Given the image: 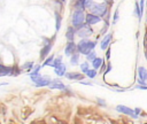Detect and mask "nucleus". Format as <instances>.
I'll return each instance as SVG.
<instances>
[{
    "label": "nucleus",
    "instance_id": "4",
    "mask_svg": "<svg viewBox=\"0 0 147 124\" xmlns=\"http://www.w3.org/2000/svg\"><path fill=\"white\" fill-rule=\"evenodd\" d=\"M31 80L36 84L37 87H44V86H48L52 82V78L49 76H41V75H31Z\"/></svg>",
    "mask_w": 147,
    "mask_h": 124
},
{
    "label": "nucleus",
    "instance_id": "12",
    "mask_svg": "<svg viewBox=\"0 0 147 124\" xmlns=\"http://www.w3.org/2000/svg\"><path fill=\"white\" fill-rule=\"evenodd\" d=\"M75 36H76V29H75V26H69L67 29V32H65V38L68 39V41H74Z\"/></svg>",
    "mask_w": 147,
    "mask_h": 124
},
{
    "label": "nucleus",
    "instance_id": "23",
    "mask_svg": "<svg viewBox=\"0 0 147 124\" xmlns=\"http://www.w3.org/2000/svg\"><path fill=\"white\" fill-rule=\"evenodd\" d=\"M54 55H51L49 57H47V59H45V61H44V63L41 64V67H45V65H52V63H53V60H54Z\"/></svg>",
    "mask_w": 147,
    "mask_h": 124
},
{
    "label": "nucleus",
    "instance_id": "19",
    "mask_svg": "<svg viewBox=\"0 0 147 124\" xmlns=\"http://www.w3.org/2000/svg\"><path fill=\"white\" fill-rule=\"evenodd\" d=\"M55 28H56V31H59L60 29H61V15L57 13V11H55Z\"/></svg>",
    "mask_w": 147,
    "mask_h": 124
},
{
    "label": "nucleus",
    "instance_id": "27",
    "mask_svg": "<svg viewBox=\"0 0 147 124\" xmlns=\"http://www.w3.org/2000/svg\"><path fill=\"white\" fill-rule=\"evenodd\" d=\"M118 18H119V11H118V9H116L115 13H114V15H113V24H116L117 21H118Z\"/></svg>",
    "mask_w": 147,
    "mask_h": 124
},
{
    "label": "nucleus",
    "instance_id": "33",
    "mask_svg": "<svg viewBox=\"0 0 147 124\" xmlns=\"http://www.w3.org/2000/svg\"><path fill=\"white\" fill-rule=\"evenodd\" d=\"M139 6H140V10H141V13H142V11H144V6H145V0H140Z\"/></svg>",
    "mask_w": 147,
    "mask_h": 124
},
{
    "label": "nucleus",
    "instance_id": "3",
    "mask_svg": "<svg viewBox=\"0 0 147 124\" xmlns=\"http://www.w3.org/2000/svg\"><path fill=\"white\" fill-rule=\"evenodd\" d=\"M90 9V13L92 14H95L98 16H101V17H106V15L108 14V6L106 3H95L93 2L92 6L88 8Z\"/></svg>",
    "mask_w": 147,
    "mask_h": 124
},
{
    "label": "nucleus",
    "instance_id": "2",
    "mask_svg": "<svg viewBox=\"0 0 147 124\" xmlns=\"http://www.w3.org/2000/svg\"><path fill=\"white\" fill-rule=\"evenodd\" d=\"M75 29H76V34L78 37H80V38H88L90 36L93 34V29L86 22H84L83 24H79V25L75 26Z\"/></svg>",
    "mask_w": 147,
    "mask_h": 124
},
{
    "label": "nucleus",
    "instance_id": "9",
    "mask_svg": "<svg viewBox=\"0 0 147 124\" xmlns=\"http://www.w3.org/2000/svg\"><path fill=\"white\" fill-rule=\"evenodd\" d=\"M51 49H52V42L45 44L44 47L40 51V60H45L48 56V54L51 53Z\"/></svg>",
    "mask_w": 147,
    "mask_h": 124
},
{
    "label": "nucleus",
    "instance_id": "35",
    "mask_svg": "<svg viewBox=\"0 0 147 124\" xmlns=\"http://www.w3.org/2000/svg\"><path fill=\"white\" fill-rule=\"evenodd\" d=\"M137 88H140V90H147V85H138L137 86Z\"/></svg>",
    "mask_w": 147,
    "mask_h": 124
},
{
    "label": "nucleus",
    "instance_id": "39",
    "mask_svg": "<svg viewBox=\"0 0 147 124\" xmlns=\"http://www.w3.org/2000/svg\"><path fill=\"white\" fill-rule=\"evenodd\" d=\"M145 57H146V60H147V48H146V51H145Z\"/></svg>",
    "mask_w": 147,
    "mask_h": 124
},
{
    "label": "nucleus",
    "instance_id": "15",
    "mask_svg": "<svg viewBox=\"0 0 147 124\" xmlns=\"http://www.w3.org/2000/svg\"><path fill=\"white\" fill-rule=\"evenodd\" d=\"M79 59H80V53L77 51L76 53H74L71 56H70V63L72 65H77L79 63Z\"/></svg>",
    "mask_w": 147,
    "mask_h": 124
},
{
    "label": "nucleus",
    "instance_id": "5",
    "mask_svg": "<svg viewBox=\"0 0 147 124\" xmlns=\"http://www.w3.org/2000/svg\"><path fill=\"white\" fill-rule=\"evenodd\" d=\"M85 17L86 15L84 14V10H78V9H75L74 13H72V16H71V23L74 26H77L79 24H83L85 22Z\"/></svg>",
    "mask_w": 147,
    "mask_h": 124
},
{
    "label": "nucleus",
    "instance_id": "24",
    "mask_svg": "<svg viewBox=\"0 0 147 124\" xmlns=\"http://www.w3.org/2000/svg\"><path fill=\"white\" fill-rule=\"evenodd\" d=\"M95 57H96V53L94 52V49H93V51H91V52H90V53L86 55V59H87V61H91V62H92V61H93Z\"/></svg>",
    "mask_w": 147,
    "mask_h": 124
},
{
    "label": "nucleus",
    "instance_id": "21",
    "mask_svg": "<svg viewBox=\"0 0 147 124\" xmlns=\"http://www.w3.org/2000/svg\"><path fill=\"white\" fill-rule=\"evenodd\" d=\"M62 63V56L60 55V56H56V57H54V60H53V63H52V65L54 67V68H56V67H59L60 64Z\"/></svg>",
    "mask_w": 147,
    "mask_h": 124
},
{
    "label": "nucleus",
    "instance_id": "36",
    "mask_svg": "<svg viewBox=\"0 0 147 124\" xmlns=\"http://www.w3.org/2000/svg\"><path fill=\"white\" fill-rule=\"evenodd\" d=\"M106 56H107V60L110 59V48H109V47L107 48V54H106Z\"/></svg>",
    "mask_w": 147,
    "mask_h": 124
},
{
    "label": "nucleus",
    "instance_id": "1",
    "mask_svg": "<svg viewBox=\"0 0 147 124\" xmlns=\"http://www.w3.org/2000/svg\"><path fill=\"white\" fill-rule=\"evenodd\" d=\"M95 46H96L95 41L90 40L88 38H82V40L77 44V51L83 55H87L91 51L94 49Z\"/></svg>",
    "mask_w": 147,
    "mask_h": 124
},
{
    "label": "nucleus",
    "instance_id": "17",
    "mask_svg": "<svg viewBox=\"0 0 147 124\" xmlns=\"http://www.w3.org/2000/svg\"><path fill=\"white\" fill-rule=\"evenodd\" d=\"M138 76L142 80H147V69L145 67H139L138 68Z\"/></svg>",
    "mask_w": 147,
    "mask_h": 124
},
{
    "label": "nucleus",
    "instance_id": "34",
    "mask_svg": "<svg viewBox=\"0 0 147 124\" xmlns=\"http://www.w3.org/2000/svg\"><path fill=\"white\" fill-rule=\"evenodd\" d=\"M96 102H98L100 106H106V102H105L102 99H98V100H96Z\"/></svg>",
    "mask_w": 147,
    "mask_h": 124
},
{
    "label": "nucleus",
    "instance_id": "6",
    "mask_svg": "<svg viewBox=\"0 0 147 124\" xmlns=\"http://www.w3.org/2000/svg\"><path fill=\"white\" fill-rule=\"evenodd\" d=\"M116 110L119 111V113H122V114H124V115H129V116H131L132 118H138V115L134 113V109H131V108H129V107H126V106L118 104V106L116 107Z\"/></svg>",
    "mask_w": 147,
    "mask_h": 124
},
{
    "label": "nucleus",
    "instance_id": "25",
    "mask_svg": "<svg viewBox=\"0 0 147 124\" xmlns=\"http://www.w3.org/2000/svg\"><path fill=\"white\" fill-rule=\"evenodd\" d=\"M134 10H136V14H137L138 18H139V20H141L142 13H141V10H140V6H139V3H138V2H136V8H134Z\"/></svg>",
    "mask_w": 147,
    "mask_h": 124
},
{
    "label": "nucleus",
    "instance_id": "22",
    "mask_svg": "<svg viewBox=\"0 0 147 124\" xmlns=\"http://www.w3.org/2000/svg\"><path fill=\"white\" fill-rule=\"evenodd\" d=\"M74 8H75V9H78V10H85V8H84V5H83V1H82V0H76Z\"/></svg>",
    "mask_w": 147,
    "mask_h": 124
},
{
    "label": "nucleus",
    "instance_id": "38",
    "mask_svg": "<svg viewBox=\"0 0 147 124\" xmlns=\"http://www.w3.org/2000/svg\"><path fill=\"white\" fill-rule=\"evenodd\" d=\"M140 111H141V109H140V108H136V109H134V113H136L137 115H138V114H140Z\"/></svg>",
    "mask_w": 147,
    "mask_h": 124
},
{
    "label": "nucleus",
    "instance_id": "41",
    "mask_svg": "<svg viewBox=\"0 0 147 124\" xmlns=\"http://www.w3.org/2000/svg\"><path fill=\"white\" fill-rule=\"evenodd\" d=\"M146 21H147V17H146Z\"/></svg>",
    "mask_w": 147,
    "mask_h": 124
},
{
    "label": "nucleus",
    "instance_id": "31",
    "mask_svg": "<svg viewBox=\"0 0 147 124\" xmlns=\"http://www.w3.org/2000/svg\"><path fill=\"white\" fill-rule=\"evenodd\" d=\"M80 69H82V71L85 73V72L90 69V64H88L87 62H84V63H82V64H80Z\"/></svg>",
    "mask_w": 147,
    "mask_h": 124
},
{
    "label": "nucleus",
    "instance_id": "18",
    "mask_svg": "<svg viewBox=\"0 0 147 124\" xmlns=\"http://www.w3.org/2000/svg\"><path fill=\"white\" fill-rule=\"evenodd\" d=\"M102 63H103V59H101V57H95L93 61H92V67L94 68V69H100V67L102 65Z\"/></svg>",
    "mask_w": 147,
    "mask_h": 124
},
{
    "label": "nucleus",
    "instance_id": "40",
    "mask_svg": "<svg viewBox=\"0 0 147 124\" xmlns=\"http://www.w3.org/2000/svg\"><path fill=\"white\" fill-rule=\"evenodd\" d=\"M61 1H65V0H61Z\"/></svg>",
    "mask_w": 147,
    "mask_h": 124
},
{
    "label": "nucleus",
    "instance_id": "11",
    "mask_svg": "<svg viewBox=\"0 0 147 124\" xmlns=\"http://www.w3.org/2000/svg\"><path fill=\"white\" fill-rule=\"evenodd\" d=\"M64 76L70 80H82L84 78V75H82L79 72H65Z\"/></svg>",
    "mask_w": 147,
    "mask_h": 124
},
{
    "label": "nucleus",
    "instance_id": "8",
    "mask_svg": "<svg viewBox=\"0 0 147 124\" xmlns=\"http://www.w3.org/2000/svg\"><path fill=\"white\" fill-rule=\"evenodd\" d=\"M76 52H77V44H75L74 41H68V44L64 48V54L67 56H71Z\"/></svg>",
    "mask_w": 147,
    "mask_h": 124
},
{
    "label": "nucleus",
    "instance_id": "37",
    "mask_svg": "<svg viewBox=\"0 0 147 124\" xmlns=\"http://www.w3.org/2000/svg\"><path fill=\"white\" fill-rule=\"evenodd\" d=\"M80 84H83V85H92L91 82H80Z\"/></svg>",
    "mask_w": 147,
    "mask_h": 124
},
{
    "label": "nucleus",
    "instance_id": "13",
    "mask_svg": "<svg viewBox=\"0 0 147 124\" xmlns=\"http://www.w3.org/2000/svg\"><path fill=\"white\" fill-rule=\"evenodd\" d=\"M55 73H56V76L57 77H62V76H64L65 75V72H67V67H65V64H63V63H61L59 67H56L55 68Z\"/></svg>",
    "mask_w": 147,
    "mask_h": 124
},
{
    "label": "nucleus",
    "instance_id": "16",
    "mask_svg": "<svg viewBox=\"0 0 147 124\" xmlns=\"http://www.w3.org/2000/svg\"><path fill=\"white\" fill-rule=\"evenodd\" d=\"M10 71H11V67H7V65L0 63V77L10 75Z\"/></svg>",
    "mask_w": 147,
    "mask_h": 124
},
{
    "label": "nucleus",
    "instance_id": "32",
    "mask_svg": "<svg viewBox=\"0 0 147 124\" xmlns=\"http://www.w3.org/2000/svg\"><path fill=\"white\" fill-rule=\"evenodd\" d=\"M107 64H108V67H107V69L105 70V72H103V76H106L108 72H110V70H111V68H113V67H111V64H110V62H108Z\"/></svg>",
    "mask_w": 147,
    "mask_h": 124
},
{
    "label": "nucleus",
    "instance_id": "7",
    "mask_svg": "<svg viewBox=\"0 0 147 124\" xmlns=\"http://www.w3.org/2000/svg\"><path fill=\"white\" fill-rule=\"evenodd\" d=\"M102 21V17L101 16H98L95 14H92V13H87L86 14V17H85V22L90 25H93V24H96L99 22Z\"/></svg>",
    "mask_w": 147,
    "mask_h": 124
},
{
    "label": "nucleus",
    "instance_id": "20",
    "mask_svg": "<svg viewBox=\"0 0 147 124\" xmlns=\"http://www.w3.org/2000/svg\"><path fill=\"white\" fill-rule=\"evenodd\" d=\"M85 75L88 77V78H94V77H96V75H98V72H96V69H88L86 72H85Z\"/></svg>",
    "mask_w": 147,
    "mask_h": 124
},
{
    "label": "nucleus",
    "instance_id": "26",
    "mask_svg": "<svg viewBox=\"0 0 147 124\" xmlns=\"http://www.w3.org/2000/svg\"><path fill=\"white\" fill-rule=\"evenodd\" d=\"M41 68H42L41 65H36V67H33L32 70H31V72H29V75H30V76H31V75H38V73H39V70H40Z\"/></svg>",
    "mask_w": 147,
    "mask_h": 124
},
{
    "label": "nucleus",
    "instance_id": "28",
    "mask_svg": "<svg viewBox=\"0 0 147 124\" xmlns=\"http://www.w3.org/2000/svg\"><path fill=\"white\" fill-rule=\"evenodd\" d=\"M20 72H21V70L15 65V67H11V71H10V76H17V75H20Z\"/></svg>",
    "mask_w": 147,
    "mask_h": 124
},
{
    "label": "nucleus",
    "instance_id": "29",
    "mask_svg": "<svg viewBox=\"0 0 147 124\" xmlns=\"http://www.w3.org/2000/svg\"><path fill=\"white\" fill-rule=\"evenodd\" d=\"M22 68H23V69H26L28 71H31L32 68H33V62H26L25 64H23Z\"/></svg>",
    "mask_w": 147,
    "mask_h": 124
},
{
    "label": "nucleus",
    "instance_id": "14",
    "mask_svg": "<svg viewBox=\"0 0 147 124\" xmlns=\"http://www.w3.org/2000/svg\"><path fill=\"white\" fill-rule=\"evenodd\" d=\"M48 87L49 88H57V90H65L67 88V86L62 82H51Z\"/></svg>",
    "mask_w": 147,
    "mask_h": 124
},
{
    "label": "nucleus",
    "instance_id": "30",
    "mask_svg": "<svg viewBox=\"0 0 147 124\" xmlns=\"http://www.w3.org/2000/svg\"><path fill=\"white\" fill-rule=\"evenodd\" d=\"M82 1H83V5H84L85 9H88L93 3V0H82Z\"/></svg>",
    "mask_w": 147,
    "mask_h": 124
},
{
    "label": "nucleus",
    "instance_id": "10",
    "mask_svg": "<svg viewBox=\"0 0 147 124\" xmlns=\"http://www.w3.org/2000/svg\"><path fill=\"white\" fill-rule=\"evenodd\" d=\"M111 38H113V34H111V33H107V34L105 36V38L101 40L100 47H101L102 51H106V48L109 47V44H110V41H111Z\"/></svg>",
    "mask_w": 147,
    "mask_h": 124
}]
</instances>
